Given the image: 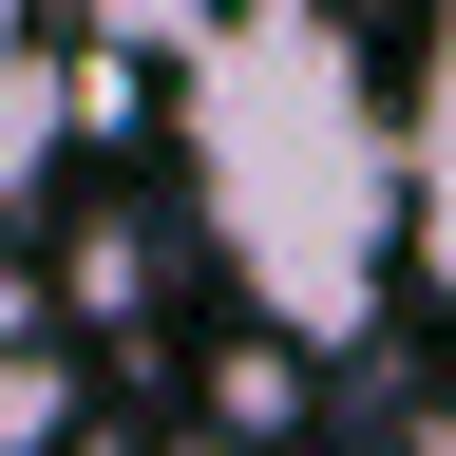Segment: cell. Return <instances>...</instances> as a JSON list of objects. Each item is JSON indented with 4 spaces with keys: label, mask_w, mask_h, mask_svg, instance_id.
I'll list each match as a JSON object with an SVG mask.
<instances>
[{
    "label": "cell",
    "mask_w": 456,
    "mask_h": 456,
    "mask_svg": "<svg viewBox=\"0 0 456 456\" xmlns=\"http://www.w3.org/2000/svg\"><path fill=\"white\" fill-rule=\"evenodd\" d=\"M171 134H191V228H209L248 342L323 362V342H362L399 305V95H380L342 0L228 20L191 57V95H171Z\"/></svg>",
    "instance_id": "6da1fadb"
},
{
    "label": "cell",
    "mask_w": 456,
    "mask_h": 456,
    "mask_svg": "<svg viewBox=\"0 0 456 456\" xmlns=\"http://www.w3.org/2000/svg\"><path fill=\"white\" fill-rule=\"evenodd\" d=\"M399 266L456 305V0H419V95H399Z\"/></svg>",
    "instance_id": "7a4b0ae2"
},
{
    "label": "cell",
    "mask_w": 456,
    "mask_h": 456,
    "mask_svg": "<svg viewBox=\"0 0 456 456\" xmlns=\"http://www.w3.org/2000/svg\"><path fill=\"white\" fill-rule=\"evenodd\" d=\"M57 134H77V95H57V57H38V20L0 0V209L57 171Z\"/></svg>",
    "instance_id": "3957f363"
},
{
    "label": "cell",
    "mask_w": 456,
    "mask_h": 456,
    "mask_svg": "<svg viewBox=\"0 0 456 456\" xmlns=\"http://www.w3.org/2000/svg\"><path fill=\"white\" fill-rule=\"evenodd\" d=\"M0 456H77V342H0Z\"/></svg>",
    "instance_id": "277c9868"
},
{
    "label": "cell",
    "mask_w": 456,
    "mask_h": 456,
    "mask_svg": "<svg viewBox=\"0 0 456 456\" xmlns=\"http://www.w3.org/2000/svg\"><path fill=\"white\" fill-rule=\"evenodd\" d=\"M57 305H77V323H134L152 305V209H95L77 248H57Z\"/></svg>",
    "instance_id": "5b68a950"
},
{
    "label": "cell",
    "mask_w": 456,
    "mask_h": 456,
    "mask_svg": "<svg viewBox=\"0 0 456 456\" xmlns=\"http://www.w3.org/2000/svg\"><path fill=\"white\" fill-rule=\"evenodd\" d=\"M305 399H323V380L285 362V342H228V362H209V437H248V456H266L285 419H305Z\"/></svg>",
    "instance_id": "8992f818"
},
{
    "label": "cell",
    "mask_w": 456,
    "mask_h": 456,
    "mask_svg": "<svg viewBox=\"0 0 456 456\" xmlns=\"http://www.w3.org/2000/svg\"><path fill=\"white\" fill-rule=\"evenodd\" d=\"M95 20H114V38H134V57H209L228 20H266V0H95Z\"/></svg>",
    "instance_id": "52a82bcc"
},
{
    "label": "cell",
    "mask_w": 456,
    "mask_h": 456,
    "mask_svg": "<svg viewBox=\"0 0 456 456\" xmlns=\"http://www.w3.org/2000/svg\"><path fill=\"white\" fill-rule=\"evenodd\" d=\"M0 342H38V285H20V266H0Z\"/></svg>",
    "instance_id": "ba28073f"
},
{
    "label": "cell",
    "mask_w": 456,
    "mask_h": 456,
    "mask_svg": "<svg viewBox=\"0 0 456 456\" xmlns=\"http://www.w3.org/2000/svg\"><path fill=\"white\" fill-rule=\"evenodd\" d=\"M152 456H248V437H209V419H171V437H152Z\"/></svg>",
    "instance_id": "9c48e42d"
}]
</instances>
